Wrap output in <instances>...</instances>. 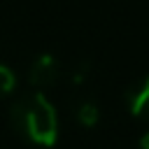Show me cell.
Masks as SVG:
<instances>
[{
  "mask_svg": "<svg viewBox=\"0 0 149 149\" xmlns=\"http://www.w3.org/2000/svg\"><path fill=\"white\" fill-rule=\"evenodd\" d=\"M140 149H149V130L140 137Z\"/></svg>",
  "mask_w": 149,
  "mask_h": 149,
  "instance_id": "cell-6",
  "label": "cell"
},
{
  "mask_svg": "<svg viewBox=\"0 0 149 149\" xmlns=\"http://www.w3.org/2000/svg\"><path fill=\"white\" fill-rule=\"evenodd\" d=\"M61 79V63L51 54H40L28 68V81L35 91L49 88Z\"/></svg>",
  "mask_w": 149,
  "mask_h": 149,
  "instance_id": "cell-2",
  "label": "cell"
},
{
  "mask_svg": "<svg viewBox=\"0 0 149 149\" xmlns=\"http://www.w3.org/2000/svg\"><path fill=\"white\" fill-rule=\"evenodd\" d=\"M74 119H77L79 126L93 128V126L100 121V107H98L93 100H81V102L74 107Z\"/></svg>",
  "mask_w": 149,
  "mask_h": 149,
  "instance_id": "cell-4",
  "label": "cell"
},
{
  "mask_svg": "<svg viewBox=\"0 0 149 149\" xmlns=\"http://www.w3.org/2000/svg\"><path fill=\"white\" fill-rule=\"evenodd\" d=\"M16 88V74L9 65L0 63V98H7Z\"/></svg>",
  "mask_w": 149,
  "mask_h": 149,
  "instance_id": "cell-5",
  "label": "cell"
},
{
  "mask_svg": "<svg viewBox=\"0 0 149 149\" xmlns=\"http://www.w3.org/2000/svg\"><path fill=\"white\" fill-rule=\"evenodd\" d=\"M126 107L137 119H149V74L137 79L126 91Z\"/></svg>",
  "mask_w": 149,
  "mask_h": 149,
  "instance_id": "cell-3",
  "label": "cell"
},
{
  "mask_svg": "<svg viewBox=\"0 0 149 149\" xmlns=\"http://www.w3.org/2000/svg\"><path fill=\"white\" fill-rule=\"evenodd\" d=\"M12 128L30 144L54 147L58 140V112L40 91L19 98L9 107Z\"/></svg>",
  "mask_w": 149,
  "mask_h": 149,
  "instance_id": "cell-1",
  "label": "cell"
}]
</instances>
